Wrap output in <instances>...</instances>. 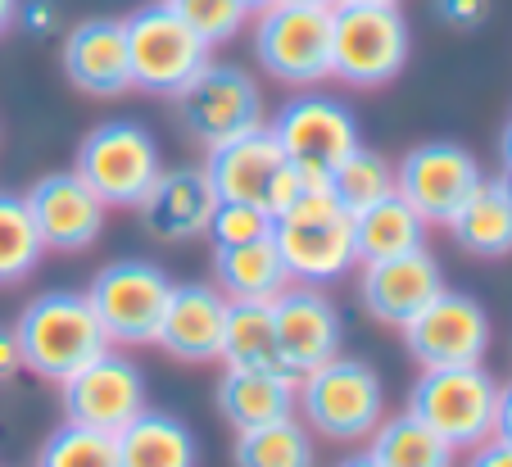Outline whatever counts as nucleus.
Instances as JSON below:
<instances>
[{
	"instance_id": "f257e3e1",
	"label": "nucleus",
	"mask_w": 512,
	"mask_h": 467,
	"mask_svg": "<svg viewBox=\"0 0 512 467\" xmlns=\"http://www.w3.org/2000/svg\"><path fill=\"white\" fill-rule=\"evenodd\" d=\"M23 368L46 381H68L109 350V336L91 309L87 291H41L14 318Z\"/></svg>"
},
{
	"instance_id": "f03ea898",
	"label": "nucleus",
	"mask_w": 512,
	"mask_h": 467,
	"mask_svg": "<svg viewBox=\"0 0 512 467\" xmlns=\"http://www.w3.org/2000/svg\"><path fill=\"white\" fill-rule=\"evenodd\" d=\"M408 413L422 427H431L449 449H476L494 436L499 413V381L485 372V363L467 368H422V377L408 390Z\"/></svg>"
},
{
	"instance_id": "7ed1b4c3",
	"label": "nucleus",
	"mask_w": 512,
	"mask_h": 467,
	"mask_svg": "<svg viewBox=\"0 0 512 467\" xmlns=\"http://www.w3.org/2000/svg\"><path fill=\"white\" fill-rule=\"evenodd\" d=\"M295 409L304 413V427L327 440H368L377 422L386 418V386L377 368L363 359L336 354L331 363L304 372Z\"/></svg>"
},
{
	"instance_id": "20e7f679",
	"label": "nucleus",
	"mask_w": 512,
	"mask_h": 467,
	"mask_svg": "<svg viewBox=\"0 0 512 467\" xmlns=\"http://www.w3.org/2000/svg\"><path fill=\"white\" fill-rule=\"evenodd\" d=\"M408 64V19L399 5H331V78L386 87Z\"/></svg>"
},
{
	"instance_id": "39448f33",
	"label": "nucleus",
	"mask_w": 512,
	"mask_h": 467,
	"mask_svg": "<svg viewBox=\"0 0 512 467\" xmlns=\"http://www.w3.org/2000/svg\"><path fill=\"white\" fill-rule=\"evenodd\" d=\"M73 173L105 200V209H136L159 182V146L136 118H105L78 141Z\"/></svg>"
},
{
	"instance_id": "423d86ee",
	"label": "nucleus",
	"mask_w": 512,
	"mask_h": 467,
	"mask_svg": "<svg viewBox=\"0 0 512 467\" xmlns=\"http://www.w3.org/2000/svg\"><path fill=\"white\" fill-rule=\"evenodd\" d=\"M123 37L132 87L145 91V96H177L213 59V46L177 19L168 0H150V5L127 14Z\"/></svg>"
},
{
	"instance_id": "0eeeda50",
	"label": "nucleus",
	"mask_w": 512,
	"mask_h": 467,
	"mask_svg": "<svg viewBox=\"0 0 512 467\" xmlns=\"http://www.w3.org/2000/svg\"><path fill=\"white\" fill-rule=\"evenodd\" d=\"M254 59L286 87H318L331 78V5L272 0L254 14Z\"/></svg>"
},
{
	"instance_id": "6e6552de",
	"label": "nucleus",
	"mask_w": 512,
	"mask_h": 467,
	"mask_svg": "<svg viewBox=\"0 0 512 467\" xmlns=\"http://www.w3.org/2000/svg\"><path fill=\"white\" fill-rule=\"evenodd\" d=\"M268 132L281 146L286 164L313 186H322L349 150L363 146V132H358V118L349 114V105L322 96V91L286 100L281 114L268 123Z\"/></svg>"
},
{
	"instance_id": "1a4fd4ad",
	"label": "nucleus",
	"mask_w": 512,
	"mask_h": 467,
	"mask_svg": "<svg viewBox=\"0 0 512 467\" xmlns=\"http://www.w3.org/2000/svg\"><path fill=\"white\" fill-rule=\"evenodd\" d=\"M168 291H173V277L155 259H114L87 282V300L109 345H155Z\"/></svg>"
},
{
	"instance_id": "9d476101",
	"label": "nucleus",
	"mask_w": 512,
	"mask_h": 467,
	"mask_svg": "<svg viewBox=\"0 0 512 467\" xmlns=\"http://www.w3.org/2000/svg\"><path fill=\"white\" fill-rule=\"evenodd\" d=\"M204 177H209L218 200H241V205H259L272 218H281V209L295 200V191L304 186V177L286 164L281 146L272 141L268 123L245 132L236 141L213 146L204 159Z\"/></svg>"
},
{
	"instance_id": "9b49d317",
	"label": "nucleus",
	"mask_w": 512,
	"mask_h": 467,
	"mask_svg": "<svg viewBox=\"0 0 512 467\" xmlns=\"http://www.w3.org/2000/svg\"><path fill=\"white\" fill-rule=\"evenodd\" d=\"M173 100H177V118H182L186 137L204 150L263 127V91H259V82L245 69H236V64L209 59Z\"/></svg>"
},
{
	"instance_id": "f8f14e48",
	"label": "nucleus",
	"mask_w": 512,
	"mask_h": 467,
	"mask_svg": "<svg viewBox=\"0 0 512 467\" xmlns=\"http://www.w3.org/2000/svg\"><path fill=\"white\" fill-rule=\"evenodd\" d=\"M399 331L417 368H467V363H485L490 350V313L463 291H440Z\"/></svg>"
},
{
	"instance_id": "ddd939ff",
	"label": "nucleus",
	"mask_w": 512,
	"mask_h": 467,
	"mask_svg": "<svg viewBox=\"0 0 512 467\" xmlns=\"http://www.w3.org/2000/svg\"><path fill=\"white\" fill-rule=\"evenodd\" d=\"M59 404H64V422L118 436L136 413L150 409V386H145V372L109 345L96 363L59 381Z\"/></svg>"
},
{
	"instance_id": "4468645a",
	"label": "nucleus",
	"mask_w": 512,
	"mask_h": 467,
	"mask_svg": "<svg viewBox=\"0 0 512 467\" xmlns=\"http://www.w3.org/2000/svg\"><path fill=\"white\" fill-rule=\"evenodd\" d=\"M481 164L458 141H422L395 164V191L431 223H449L481 182Z\"/></svg>"
},
{
	"instance_id": "2eb2a0df",
	"label": "nucleus",
	"mask_w": 512,
	"mask_h": 467,
	"mask_svg": "<svg viewBox=\"0 0 512 467\" xmlns=\"http://www.w3.org/2000/svg\"><path fill=\"white\" fill-rule=\"evenodd\" d=\"M272 327H277V350H281V368L290 377L322 368L340 354L345 345V322L340 309L322 286H295L272 300Z\"/></svg>"
},
{
	"instance_id": "dca6fc26",
	"label": "nucleus",
	"mask_w": 512,
	"mask_h": 467,
	"mask_svg": "<svg viewBox=\"0 0 512 467\" xmlns=\"http://www.w3.org/2000/svg\"><path fill=\"white\" fill-rule=\"evenodd\" d=\"M28 200V214L37 223V236L46 250L55 254H78V250H91V245L105 236V200L82 182L73 168L68 173H46L23 191Z\"/></svg>"
},
{
	"instance_id": "f3484780",
	"label": "nucleus",
	"mask_w": 512,
	"mask_h": 467,
	"mask_svg": "<svg viewBox=\"0 0 512 467\" xmlns=\"http://www.w3.org/2000/svg\"><path fill=\"white\" fill-rule=\"evenodd\" d=\"M440 291H445V273H440V259L426 245L363 263V273H358V304H363L368 318L386 322V327H404Z\"/></svg>"
},
{
	"instance_id": "a211bd4d",
	"label": "nucleus",
	"mask_w": 512,
	"mask_h": 467,
	"mask_svg": "<svg viewBox=\"0 0 512 467\" xmlns=\"http://www.w3.org/2000/svg\"><path fill=\"white\" fill-rule=\"evenodd\" d=\"M272 245H277L281 263L295 286H322L349 273L358 263L354 254V227L349 214H327V218H277L272 227Z\"/></svg>"
},
{
	"instance_id": "6ab92c4d",
	"label": "nucleus",
	"mask_w": 512,
	"mask_h": 467,
	"mask_svg": "<svg viewBox=\"0 0 512 467\" xmlns=\"http://www.w3.org/2000/svg\"><path fill=\"white\" fill-rule=\"evenodd\" d=\"M227 295L209 282H173L168 304L159 313L155 345L182 363H213L223 354Z\"/></svg>"
},
{
	"instance_id": "aec40b11",
	"label": "nucleus",
	"mask_w": 512,
	"mask_h": 467,
	"mask_svg": "<svg viewBox=\"0 0 512 467\" xmlns=\"http://www.w3.org/2000/svg\"><path fill=\"white\" fill-rule=\"evenodd\" d=\"M64 78L91 100H114L123 91H132V69H127V37L123 19H82L78 28L64 37L59 50Z\"/></svg>"
},
{
	"instance_id": "412c9836",
	"label": "nucleus",
	"mask_w": 512,
	"mask_h": 467,
	"mask_svg": "<svg viewBox=\"0 0 512 467\" xmlns=\"http://www.w3.org/2000/svg\"><path fill=\"white\" fill-rule=\"evenodd\" d=\"M213 209H218V195H213L204 168L182 164V168H164L159 173V182L136 205V214H141V227L155 241L177 245V241H195V236L209 232Z\"/></svg>"
},
{
	"instance_id": "4be33fe9",
	"label": "nucleus",
	"mask_w": 512,
	"mask_h": 467,
	"mask_svg": "<svg viewBox=\"0 0 512 467\" xmlns=\"http://www.w3.org/2000/svg\"><path fill=\"white\" fill-rule=\"evenodd\" d=\"M295 399H300V377L277 368H223L218 381V413L232 422V431L295 418Z\"/></svg>"
},
{
	"instance_id": "5701e85b",
	"label": "nucleus",
	"mask_w": 512,
	"mask_h": 467,
	"mask_svg": "<svg viewBox=\"0 0 512 467\" xmlns=\"http://www.w3.org/2000/svg\"><path fill=\"white\" fill-rule=\"evenodd\" d=\"M445 227L458 241V250L476 254V259H503V254H512V191H508V177H481L476 191L458 205V214L449 218Z\"/></svg>"
},
{
	"instance_id": "b1692460",
	"label": "nucleus",
	"mask_w": 512,
	"mask_h": 467,
	"mask_svg": "<svg viewBox=\"0 0 512 467\" xmlns=\"http://www.w3.org/2000/svg\"><path fill=\"white\" fill-rule=\"evenodd\" d=\"M195 431L168 409H145L118 431V467H195Z\"/></svg>"
},
{
	"instance_id": "393cba45",
	"label": "nucleus",
	"mask_w": 512,
	"mask_h": 467,
	"mask_svg": "<svg viewBox=\"0 0 512 467\" xmlns=\"http://www.w3.org/2000/svg\"><path fill=\"white\" fill-rule=\"evenodd\" d=\"M213 277H218V291L227 300H245V304H272L290 286V273L281 263L277 245H272V236L268 241L232 245V250H213Z\"/></svg>"
},
{
	"instance_id": "a878e982",
	"label": "nucleus",
	"mask_w": 512,
	"mask_h": 467,
	"mask_svg": "<svg viewBox=\"0 0 512 467\" xmlns=\"http://www.w3.org/2000/svg\"><path fill=\"white\" fill-rule=\"evenodd\" d=\"M349 227H354L358 263H377V259H390V254H408L426 245V218L399 191L368 209H358L349 218Z\"/></svg>"
},
{
	"instance_id": "bb28decb",
	"label": "nucleus",
	"mask_w": 512,
	"mask_h": 467,
	"mask_svg": "<svg viewBox=\"0 0 512 467\" xmlns=\"http://www.w3.org/2000/svg\"><path fill=\"white\" fill-rule=\"evenodd\" d=\"M454 454L458 449H449L408 409L395 418H381L377 431L368 436V458L377 467H454Z\"/></svg>"
},
{
	"instance_id": "cd10ccee",
	"label": "nucleus",
	"mask_w": 512,
	"mask_h": 467,
	"mask_svg": "<svg viewBox=\"0 0 512 467\" xmlns=\"http://www.w3.org/2000/svg\"><path fill=\"white\" fill-rule=\"evenodd\" d=\"M223 368H281L277 350V327H272V304H245L227 300V322H223Z\"/></svg>"
},
{
	"instance_id": "c85d7f7f",
	"label": "nucleus",
	"mask_w": 512,
	"mask_h": 467,
	"mask_svg": "<svg viewBox=\"0 0 512 467\" xmlns=\"http://www.w3.org/2000/svg\"><path fill=\"white\" fill-rule=\"evenodd\" d=\"M232 463L236 467H318V445H313V431L304 422L281 418V422H268V427L236 431Z\"/></svg>"
},
{
	"instance_id": "c756f323",
	"label": "nucleus",
	"mask_w": 512,
	"mask_h": 467,
	"mask_svg": "<svg viewBox=\"0 0 512 467\" xmlns=\"http://www.w3.org/2000/svg\"><path fill=\"white\" fill-rule=\"evenodd\" d=\"M327 186H331V195H336V205L354 218L358 209H368V205H377V200H386V195H395V164H390L381 150L358 146L331 168Z\"/></svg>"
},
{
	"instance_id": "7c9ffc66",
	"label": "nucleus",
	"mask_w": 512,
	"mask_h": 467,
	"mask_svg": "<svg viewBox=\"0 0 512 467\" xmlns=\"http://www.w3.org/2000/svg\"><path fill=\"white\" fill-rule=\"evenodd\" d=\"M41 245L37 223L28 214V200L19 191H0V286H19L37 273Z\"/></svg>"
},
{
	"instance_id": "2f4dec72",
	"label": "nucleus",
	"mask_w": 512,
	"mask_h": 467,
	"mask_svg": "<svg viewBox=\"0 0 512 467\" xmlns=\"http://www.w3.org/2000/svg\"><path fill=\"white\" fill-rule=\"evenodd\" d=\"M37 467H118V436L64 422L37 449Z\"/></svg>"
},
{
	"instance_id": "473e14b6",
	"label": "nucleus",
	"mask_w": 512,
	"mask_h": 467,
	"mask_svg": "<svg viewBox=\"0 0 512 467\" xmlns=\"http://www.w3.org/2000/svg\"><path fill=\"white\" fill-rule=\"evenodd\" d=\"M168 5H173L177 19H182L195 37L209 41V46L232 41L236 32L250 23V10H245L241 0H168Z\"/></svg>"
},
{
	"instance_id": "72a5a7b5",
	"label": "nucleus",
	"mask_w": 512,
	"mask_h": 467,
	"mask_svg": "<svg viewBox=\"0 0 512 467\" xmlns=\"http://www.w3.org/2000/svg\"><path fill=\"white\" fill-rule=\"evenodd\" d=\"M277 218L259 205H241V200H218L209 218V241L213 250H232V245H250V241H268Z\"/></svg>"
},
{
	"instance_id": "f704fd0d",
	"label": "nucleus",
	"mask_w": 512,
	"mask_h": 467,
	"mask_svg": "<svg viewBox=\"0 0 512 467\" xmlns=\"http://www.w3.org/2000/svg\"><path fill=\"white\" fill-rule=\"evenodd\" d=\"M435 14L449 28H481L490 19V0H435Z\"/></svg>"
},
{
	"instance_id": "c9c22d12",
	"label": "nucleus",
	"mask_w": 512,
	"mask_h": 467,
	"mask_svg": "<svg viewBox=\"0 0 512 467\" xmlns=\"http://www.w3.org/2000/svg\"><path fill=\"white\" fill-rule=\"evenodd\" d=\"M14 23H19L23 32H32V37H46V32L59 28V14H55V5H50V0H19Z\"/></svg>"
},
{
	"instance_id": "e433bc0d",
	"label": "nucleus",
	"mask_w": 512,
	"mask_h": 467,
	"mask_svg": "<svg viewBox=\"0 0 512 467\" xmlns=\"http://www.w3.org/2000/svg\"><path fill=\"white\" fill-rule=\"evenodd\" d=\"M467 467H512V440H481V445L472 449V458H467Z\"/></svg>"
},
{
	"instance_id": "4c0bfd02",
	"label": "nucleus",
	"mask_w": 512,
	"mask_h": 467,
	"mask_svg": "<svg viewBox=\"0 0 512 467\" xmlns=\"http://www.w3.org/2000/svg\"><path fill=\"white\" fill-rule=\"evenodd\" d=\"M14 372H23V354H19V341H14V331L5 327V331H0V381H10Z\"/></svg>"
},
{
	"instance_id": "58836bf2",
	"label": "nucleus",
	"mask_w": 512,
	"mask_h": 467,
	"mask_svg": "<svg viewBox=\"0 0 512 467\" xmlns=\"http://www.w3.org/2000/svg\"><path fill=\"white\" fill-rule=\"evenodd\" d=\"M494 436L512 440V381L499 386V413H494Z\"/></svg>"
},
{
	"instance_id": "ea45409f",
	"label": "nucleus",
	"mask_w": 512,
	"mask_h": 467,
	"mask_svg": "<svg viewBox=\"0 0 512 467\" xmlns=\"http://www.w3.org/2000/svg\"><path fill=\"white\" fill-rule=\"evenodd\" d=\"M14 14H19V0H0V37L14 28Z\"/></svg>"
},
{
	"instance_id": "a19ab883",
	"label": "nucleus",
	"mask_w": 512,
	"mask_h": 467,
	"mask_svg": "<svg viewBox=\"0 0 512 467\" xmlns=\"http://www.w3.org/2000/svg\"><path fill=\"white\" fill-rule=\"evenodd\" d=\"M499 155H503V168L512 173V123L503 127V141H499Z\"/></svg>"
},
{
	"instance_id": "79ce46f5",
	"label": "nucleus",
	"mask_w": 512,
	"mask_h": 467,
	"mask_svg": "<svg viewBox=\"0 0 512 467\" xmlns=\"http://www.w3.org/2000/svg\"><path fill=\"white\" fill-rule=\"evenodd\" d=\"M336 467H377V463H372V458H368V449H363V454H349V458H340Z\"/></svg>"
},
{
	"instance_id": "37998d69",
	"label": "nucleus",
	"mask_w": 512,
	"mask_h": 467,
	"mask_svg": "<svg viewBox=\"0 0 512 467\" xmlns=\"http://www.w3.org/2000/svg\"><path fill=\"white\" fill-rule=\"evenodd\" d=\"M331 5H340V0H331ZM345 5H399V0H345Z\"/></svg>"
},
{
	"instance_id": "c03bdc74",
	"label": "nucleus",
	"mask_w": 512,
	"mask_h": 467,
	"mask_svg": "<svg viewBox=\"0 0 512 467\" xmlns=\"http://www.w3.org/2000/svg\"><path fill=\"white\" fill-rule=\"evenodd\" d=\"M241 5H245V10H250V14H259V10H268L272 0H241Z\"/></svg>"
},
{
	"instance_id": "a18cd8bd",
	"label": "nucleus",
	"mask_w": 512,
	"mask_h": 467,
	"mask_svg": "<svg viewBox=\"0 0 512 467\" xmlns=\"http://www.w3.org/2000/svg\"><path fill=\"white\" fill-rule=\"evenodd\" d=\"M304 5H331V0H304Z\"/></svg>"
},
{
	"instance_id": "49530a36",
	"label": "nucleus",
	"mask_w": 512,
	"mask_h": 467,
	"mask_svg": "<svg viewBox=\"0 0 512 467\" xmlns=\"http://www.w3.org/2000/svg\"><path fill=\"white\" fill-rule=\"evenodd\" d=\"M508 191H512V173H508Z\"/></svg>"
}]
</instances>
